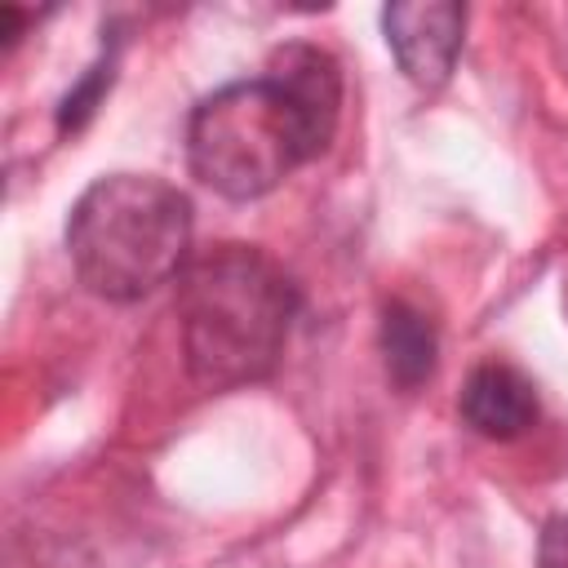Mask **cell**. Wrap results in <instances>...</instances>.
I'll list each match as a JSON object with an SVG mask.
<instances>
[{
    "mask_svg": "<svg viewBox=\"0 0 568 568\" xmlns=\"http://www.w3.org/2000/svg\"><path fill=\"white\" fill-rule=\"evenodd\" d=\"M377 346H382L386 377H390L399 390H417V386L435 373V359H439L435 324H430L417 306H408V302H386V306H382Z\"/></svg>",
    "mask_w": 568,
    "mask_h": 568,
    "instance_id": "obj_6",
    "label": "cell"
},
{
    "mask_svg": "<svg viewBox=\"0 0 568 568\" xmlns=\"http://www.w3.org/2000/svg\"><path fill=\"white\" fill-rule=\"evenodd\" d=\"M462 422L484 439H515L537 422V390L510 364H479L470 368L457 395Z\"/></svg>",
    "mask_w": 568,
    "mask_h": 568,
    "instance_id": "obj_5",
    "label": "cell"
},
{
    "mask_svg": "<svg viewBox=\"0 0 568 568\" xmlns=\"http://www.w3.org/2000/svg\"><path fill=\"white\" fill-rule=\"evenodd\" d=\"M80 284L106 302H138L191 262V200L151 173L98 178L67 217Z\"/></svg>",
    "mask_w": 568,
    "mask_h": 568,
    "instance_id": "obj_3",
    "label": "cell"
},
{
    "mask_svg": "<svg viewBox=\"0 0 568 568\" xmlns=\"http://www.w3.org/2000/svg\"><path fill=\"white\" fill-rule=\"evenodd\" d=\"M386 44L399 62V71L417 89H439L462 53L466 36V4L457 0H399L382 9Z\"/></svg>",
    "mask_w": 568,
    "mask_h": 568,
    "instance_id": "obj_4",
    "label": "cell"
},
{
    "mask_svg": "<svg viewBox=\"0 0 568 568\" xmlns=\"http://www.w3.org/2000/svg\"><path fill=\"white\" fill-rule=\"evenodd\" d=\"M178 284L186 373L204 390H231L275 373L297 315V284L262 248L213 244L186 262Z\"/></svg>",
    "mask_w": 568,
    "mask_h": 568,
    "instance_id": "obj_2",
    "label": "cell"
},
{
    "mask_svg": "<svg viewBox=\"0 0 568 568\" xmlns=\"http://www.w3.org/2000/svg\"><path fill=\"white\" fill-rule=\"evenodd\" d=\"M0 22H4V27H0L4 49H13V44H18V31H22V13H18L13 4H4V9H0Z\"/></svg>",
    "mask_w": 568,
    "mask_h": 568,
    "instance_id": "obj_8",
    "label": "cell"
},
{
    "mask_svg": "<svg viewBox=\"0 0 568 568\" xmlns=\"http://www.w3.org/2000/svg\"><path fill=\"white\" fill-rule=\"evenodd\" d=\"M342 120V67L328 49L293 40L271 53L266 75L209 93L186 120L191 173L226 195L257 200L293 169L328 151Z\"/></svg>",
    "mask_w": 568,
    "mask_h": 568,
    "instance_id": "obj_1",
    "label": "cell"
},
{
    "mask_svg": "<svg viewBox=\"0 0 568 568\" xmlns=\"http://www.w3.org/2000/svg\"><path fill=\"white\" fill-rule=\"evenodd\" d=\"M537 568H568V515L546 519L537 541Z\"/></svg>",
    "mask_w": 568,
    "mask_h": 568,
    "instance_id": "obj_7",
    "label": "cell"
}]
</instances>
